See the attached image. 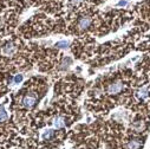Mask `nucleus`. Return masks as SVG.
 <instances>
[{"instance_id": "obj_6", "label": "nucleus", "mask_w": 150, "mask_h": 149, "mask_svg": "<svg viewBox=\"0 0 150 149\" xmlns=\"http://www.w3.org/2000/svg\"><path fill=\"white\" fill-rule=\"evenodd\" d=\"M14 51H16V46H14L13 44H7V45L4 46V49H3V53L6 55V56H11Z\"/></svg>"}, {"instance_id": "obj_3", "label": "nucleus", "mask_w": 150, "mask_h": 149, "mask_svg": "<svg viewBox=\"0 0 150 149\" xmlns=\"http://www.w3.org/2000/svg\"><path fill=\"white\" fill-rule=\"evenodd\" d=\"M91 18L90 17H83L79 21H78V27L79 28H82V30H84V28H88L90 25H91Z\"/></svg>"}, {"instance_id": "obj_2", "label": "nucleus", "mask_w": 150, "mask_h": 149, "mask_svg": "<svg viewBox=\"0 0 150 149\" xmlns=\"http://www.w3.org/2000/svg\"><path fill=\"white\" fill-rule=\"evenodd\" d=\"M37 103V98H35V96H33V95H27V96H25L24 98H23V104H24V106L25 108H32L34 104Z\"/></svg>"}, {"instance_id": "obj_9", "label": "nucleus", "mask_w": 150, "mask_h": 149, "mask_svg": "<svg viewBox=\"0 0 150 149\" xmlns=\"http://www.w3.org/2000/svg\"><path fill=\"white\" fill-rule=\"evenodd\" d=\"M71 64H72V59L71 58H69V57L67 58H64L63 62H62V64H60V66H59V69L60 70H66Z\"/></svg>"}, {"instance_id": "obj_1", "label": "nucleus", "mask_w": 150, "mask_h": 149, "mask_svg": "<svg viewBox=\"0 0 150 149\" xmlns=\"http://www.w3.org/2000/svg\"><path fill=\"white\" fill-rule=\"evenodd\" d=\"M123 89V83L121 81H116L114 83H111L109 87H108V92L109 94H118L121 90Z\"/></svg>"}, {"instance_id": "obj_10", "label": "nucleus", "mask_w": 150, "mask_h": 149, "mask_svg": "<svg viewBox=\"0 0 150 149\" xmlns=\"http://www.w3.org/2000/svg\"><path fill=\"white\" fill-rule=\"evenodd\" d=\"M7 120V111L5 110V108L1 105L0 106V122L6 121Z\"/></svg>"}, {"instance_id": "obj_8", "label": "nucleus", "mask_w": 150, "mask_h": 149, "mask_svg": "<svg viewBox=\"0 0 150 149\" xmlns=\"http://www.w3.org/2000/svg\"><path fill=\"white\" fill-rule=\"evenodd\" d=\"M149 95V88L148 87H144V88H142V89H139L138 91H137V97L138 98H145L146 96Z\"/></svg>"}, {"instance_id": "obj_11", "label": "nucleus", "mask_w": 150, "mask_h": 149, "mask_svg": "<svg viewBox=\"0 0 150 149\" xmlns=\"http://www.w3.org/2000/svg\"><path fill=\"white\" fill-rule=\"evenodd\" d=\"M69 42L67 40H60V42H58L57 44H56V48H58V49H66V48H69Z\"/></svg>"}, {"instance_id": "obj_13", "label": "nucleus", "mask_w": 150, "mask_h": 149, "mask_svg": "<svg viewBox=\"0 0 150 149\" xmlns=\"http://www.w3.org/2000/svg\"><path fill=\"white\" fill-rule=\"evenodd\" d=\"M128 3H129V0H120L117 3V6H125L128 5Z\"/></svg>"}, {"instance_id": "obj_4", "label": "nucleus", "mask_w": 150, "mask_h": 149, "mask_svg": "<svg viewBox=\"0 0 150 149\" xmlns=\"http://www.w3.org/2000/svg\"><path fill=\"white\" fill-rule=\"evenodd\" d=\"M53 127L56 129H62L65 127V120L62 117V116H57L54 120H53Z\"/></svg>"}, {"instance_id": "obj_7", "label": "nucleus", "mask_w": 150, "mask_h": 149, "mask_svg": "<svg viewBox=\"0 0 150 149\" xmlns=\"http://www.w3.org/2000/svg\"><path fill=\"white\" fill-rule=\"evenodd\" d=\"M54 134H56V131L53 129H47V130H45L43 133V136L42 137H43V140H45V141L47 140L49 141V140H51V138L54 137Z\"/></svg>"}, {"instance_id": "obj_14", "label": "nucleus", "mask_w": 150, "mask_h": 149, "mask_svg": "<svg viewBox=\"0 0 150 149\" xmlns=\"http://www.w3.org/2000/svg\"><path fill=\"white\" fill-rule=\"evenodd\" d=\"M79 1H81V0H72V3H73V4H78Z\"/></svg>"}, {"instance_id": "obj_5", "label": "nucleus", "mask_w": 150, "mask_h": 149, "mask_svg": "<svg viewBox=\"0 0 150 149\" xmlns=\"http://www.w3.org/2000/svg\"><path fill=\"white\" fill-rule=\"evenodd\" d=\"M142 145L141 140H131L128 144H127V149H139Z\"/></svg>"}, {"instance_id": "obj_12", "label": "nucleus", "mask_w": 150, "mask_h": 149, "mask_svg": "<svg viewBox=\"0 0 150 149\" xmlns=\"http://www.w3.org/2000/svg\"><path fill=\"white\" fill-rule=\"evenodd\" d=\"M21 81H23V74H16L12 83H20Z\"/></svg>"}]
</instances>
